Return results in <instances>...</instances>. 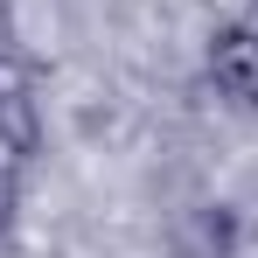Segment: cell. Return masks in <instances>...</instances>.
I'll return each instance as SVG.
<instances>
[{"mask_svg": "<svg viewBox=\"0 0 258 258\" xmlns=\"http://www.w3.org/2000/svg\"><path fill=\"white\" fill-rule=\"evenodd\" d=\"M203 14H210L216 28L223 21H258V0H203Z\"/></svg>", "mask_w": 258, "mask_h": 258, "instance_id": "277c9868", "label": "cell"}, {"mask_svg": "<svg viewBox=\"0 0 258 258\" xmlns=\"http://www.w3.org/2000/svg\"><path fill=\"white\" fill-rule=\"evenodd\" d=\"M14 216H21V161L0 154V237L14 230Z\"/></svg>", "mask_w": 258, "mask_h": 258, "instance_id": "3957f363", "label": "cell"}, {"mask_svg": "<svg viewBox=\"0 0 258 258\" xmlns=\"http://www.w3.org/2000/svg\"><path fill=\"white\" fill-rule=\"evenodd\" d=\"M203 70H210L216 98H230V105H258V21H223V28L210 35Z\"/></svg>", "mask_w": 258, "mask_h": 258, "instance_id": "7a4b0ae2", "label": "cell"}, {"mask_svg": "<svg viewBox=\"0 0 258 258\" xmlns=\"http://www.w3.org/2000/svg\"><path fill=\"white\" fill-rule=\"evenodd\" d=\"M35 63L0 42V154L7 161H35L42 154V98H35Z\"/></svg>", "mask_w": 258, "mask_h": 258, "instance_id": "6da1fadb", "label": "cell"}]
</instances>
